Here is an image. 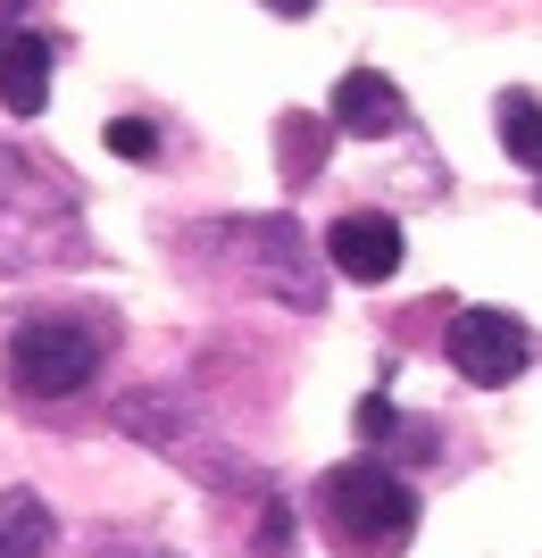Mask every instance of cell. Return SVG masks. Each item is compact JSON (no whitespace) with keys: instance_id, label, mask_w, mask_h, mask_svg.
I'll return each instance as SVG.
<instances>
[{"instance_id":"cell-15","label":"cell","mask_w":542,"mask_h":558,"mask_svg":"<svg viewBox=\"0 0 542 558\" xmlns=\"http://www.w3.org/2000/svg\"><path fill=\"white\" fill-rule=\"evenodd\" d=\"M267 9H276V17H309V9H317V0H267Z\"/></svg>"},{"instance_id":"cell-4","label":"cell","mask_w":542,"mask_h":558,"mask_svg":"<svg viewBox=\"0 0 542 558\" xmlns=\"http://www.w3.org/2000/svg\"><path fill=\"white\" fill-rule=\"evenodd\" d=\"M209 251L226 258L242 283H260L267 301L301 308V317L326 308V283L309 267V233L292 226V217H226V226H209Z\"/></svg>"},{"instance_id":"cell-6","label":"cell","mask_w":542,"mask_h":558,"mask_svg":"<svg viewBox=\"0 0 542 558\" xmlns=\"http://www.w3.org/2000/svg\"><path fill=\"white\" fill-rule=\"evenodd\" d=\"M401 226L384 209H351V217H334L326 226V258L342 267L351 283H384V276H401Z\"/></svg>"},{"instance_id":"cell-1","label":"cell","mask_w":542,"mask_h":558,"mask_svg":"<svg viewBox=\"0 0 542 558\" xmlns=\"http://www.w3.org/2000/svg\"><path fill=\"white\" fill-rule=\"evenodd\" d=\"M118 350V317L109 308H34L9 326V350H0V375L25 409H50V400H75L109 367Z\"/></svg>"},{"instance_id":"cell-9","label":"cell","mask_w":542,"mask_h":558,"mask_svg":"<svg viewBox=\"0 0 542 558\" xmlns=\"http://www.w3.org/2000/svg\"><path fill=\"white\" fill-rule=\"evenodd\" d=\"M334 134H342V125H334V117H276V167H284V184L301 192V184H317V175H326V150H334Z\"/></svg>"},{"instance_id":"cell-3","label":"cell","mask_w":542,"mask_h":558,"mask_svg":"<svg viewBox=\"0 0 542 558\" xmlns=\"http://www.w3.org/2000/svg\"><path fill=\"white\" fill-rule=\"evenodd\" d=\"M309 509H317V534H326L342 558H401L409 534H418V492H409L384 459L326 466L317 492H309Z\"/></svg>"},{"instance_id":"cell-10","label":"cell","mask_w":542,"mask_h":558,"mask_svg":"<svg viewBox=\"0 0 542 558\" xmlns=\"http://www.w3.org/2000/svg\"><path fill=\"white\" fill-rule=\"evenodd\" d=\"M50 542H59V517H50V500L34 484L0 492V558H43Z\"/></svg>"},{"instance_id":"cell-8","label":"cell","mask_w":542,"mask_h":558,"mask_svg":"<svg viewBox=\"0 0 542 558\" xmlns=\"http://www.w3.org/2000/svg\"><path fill=\"white\" fill-rule=\"evenodd\" d=\"M0 100L17 117H43V100H50V34L43 25H0Z\"/></svg>"},{"instance_id":"cell-13","label":"cell","mask_w":542,"mask_h":558,"mask_svg":"<svg viewBox=\"0 0 542 558\" xmlns=\"http://www.w3.org/2000/svg\"><path fill=\"white\" fill-rule=\"evenodd\" d=\"M359 442H368V450H376V442H393V434H401V409H393V400H384V392H368V400H359Z\"/></svg>"},{"instance_id":"cell-11","label":"cell","mask_w":542,"mask_h":558,"mask_svg":"<svg viewBox=\"0 0 542 558\" xmlns=\"http://www.w3.org/2000/svg\"><path fill=\"white\" fill-rule=\"evenodd\" d=\"M493 134H501V150H509V167L542 175V100H534V93H501Z\"/></svg>"},{"instance_id":"cell-12","label":"cell","mask_w":542,"mask_h":558,"mask_svg":"<svg viewBox=\"0 0 542 558\" xmlns=\"http://www.w3.org/2000/svg\"><path fill=\"white\" fill-rule=\"evenodd\" d=\"M109 150L118 159H159V125L150 117H109Z\"/></svg>"},{"instance_id":"cell-2","label":"cell","mask_w":542,"mask_h":558,"mask_svg":"<svg viewBox=\"0 0 542 558\" xmlns=\"http://www.w3.org/2000/svg\"><path fill=\"white\" fill-rule=\"evenodd\" d=\"M84 209L43 159L0 142V276H43V267H84Z\"/></svg>"},{"instance_id":"cell-5","label":"cell","mask_w":542,"mask_h":558,"mask_svg":"<svg viewBox=\"0 0 542 558\" xmlns=\"http://www.w3.org/2000/svg\"><path fill=\"white\" fill-rule=\"evenodd\" d=\"M443 350H450V367L468 375L475 392H501V384L526 375V326H509L501 308H459L450 333H443Z\"/></svg>"},{"instance_id":"cell-14","label":"cell","mask_w":542,"mask_h":558,"mask_svg":"<svg viewBox=\"0 0 542 558\" xmlns=\"http://www.w3.org/2000/svg\"><path fill=\"white\" fill-rule=\"evenodd\" d=\"M93 558H176V550H159V542H142V534H100Z\"/></svg>"},{"instance_id":"cell-7","label":"cell","mask_w":542,"mask_h":558,"mask_svg":"<svg viewBox=\"0 0 542 558\" xmlns=\"http://www.w3.org/2000/svg\"><path fill=\"white\" fill-rule=\"evenodd\" d=\"M334 125H342L351 142H384V134H401V125H409L401 84H393V75H376V68H351L342 84H334Z\"/></svg>"}]
</instances>
